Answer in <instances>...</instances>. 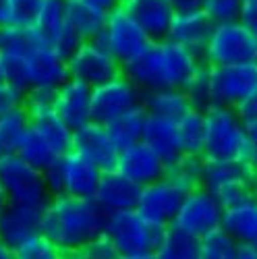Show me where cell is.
Instances as JSON below:
<instances>
[{
	"label": "cell",
	"instance_id": "6da1fadb",
	"mask_svg": "<svg viewBox=\"0 0 257 259\" xmlns=\"http://www.w3.org/2000/svg\"><path fill=\"white\" fill-rule=\"evenodd\" d=\"M106 213L94 199L52 195L41 211L39 232L62 253H77L102 234Z\"/></svg>",
	"mask_w": 257,
	"mask_h": 259
},
{
	"label": "cell",
	"instance_id": "7a4b0ae2",
	"mask_svg": "<svg viewBox=\"0 0 257 259\" xmlns=\"http://www.w3.org/2000/svg\"><path fill=\"white\" fill-rule=\"evenodd\" d=\"M203 64V58L191 50L166 39L149 41V46L122 64V75L131 79L141 92L177 88L183 90L185 83Z\"/></svg>",
	"mask_w": 257,
	"mask_h": 259
},
{
	"label": "cell",
	"instance_id": "3957f363",
	"mask_svg": "<svg viewBox=\"0 0 257 259\" xmlns=\"http://www.w3.org/2000/svg\"><path fill=\"white\" fill-rule=\"evenodd\" d=\"M166 232L164 224L147 220L137 209H122L106 213L102 234L112 243L118 255L133 253H156L162 236Z\"/></svg>",
	"mask_w": 257,
	"mask_h": 259
},
{
	"label": "cell",
	"instance_id": "277c9868",
	"mask_svg": "<svg viewBox=\"0 0 257 259\" xmlns=\"http://www.w3.org/2000/svg\"><path fill=\"white\" fill-rule=\"evenodd\" d=\"M102 170L75 149L58 156L46 170L44 181L50 195H73L92 199Z\"/></svg>",
	"mask_w": 257,
	"mask_h": 259
},
{
	"label": "cell",
	"instance_id": "5b68a950",
	"mask_svg": "<svg viewBox=\"0 0 257 259\" xmlns=\"http://www.w3.org/2000/svg\"><path fill=\"white\" fill-rule=\"evenodd\" d=\"M201 58L205 64H257V37L239 19L213 23Z\"/></svg>",
	"mask_w": 257,
	"mask_h": 259
},
{
	"label": "cell",
	"instance_id": "8992f818",
	"mask_svg": "<svg viewBox=\"0 0 257 259\" xmlns=\"http://www.w3.org/2000/svg\"><path fill=\"white\" fill-rule=\"evenodd\" d=\"M205 139L203 160H234L241 143L245 141V122L237 116L234 108L211 104L203 110Z\"/></svg>",
	"mask_w": 257,
	"mask_h": 259
},
{
	"label": "cell",
	"instance_id": "52a82bcc",
	"mask_svg": "<svg viewBox=\"0 0 257 259\" xmlns=\"http://www.w3.org/2000/svg\"><path fill=\"white\" fill-rule=\"evenodd\" d=\"M0 183H3L9 203L44 209L50 201V191L44 172L23 162L17 154L0 156Z\"/></svg>",
	"mask_w": 257,
	"mask_h": 259
},
{
	"label": "cell",
	"instance_id": "ba28073f",
	"mask_svg": "<svg viewBox=\"0 0 257 259\" xmlns=\"http://www.w3.org/2000/svg\"><path fill=\"white\" fill-rule=\"evenodd\" d=\"M96 39L120 64H126L128 60L139 56L149 46V41H152L145 35V31L137 25V21L122 7H116L110 13H106L104 27Z\"/></svg>",
	"mask_w": 257,
	"mask_h": 259
},
{
	"label": "cell",
	"instance_id": "9c48e42d",
	"mask_svg": "<svg viewBox=\"0 0 257 259\" xmlns=\"http://www.w3.org/2000/svg\"><path fill=\"white\" fill-rule=\"evenodd\" d=\"M143 92L137 85L124 77L122 73L110 81L92 88V108H90V120L106 124L118 114L139 106Z\"/></svg>",
	"mask_w": 257,
	"mask_h": 259
},
{
	"label": "cell",
	"instance_id": "30bf717a",
	"mask_svg": "<svg viewBox=\"0 0 257 259\" xmlns=\"http://www.w3.org/2000/svg\"><path fill=\"white\" fill-rule=\"evenodd\" d=\"M69 77L83 81L90 88L102 85L122 73V64L106 50L98 39L81 41L77 50L67 58Z\"/></svg>",
	"mask_w": 257,
	"mask_h": 259
},
{
	"label": "cell",
	"instance_id": "8fae6325",
	"mask_svg": "<svg viewBox=\"0 0 257 259\" xmlns=\"http://www.w3.org/2000/svg\"><path fill=\"white\" fill-rule=\"evenodd\" d=\"M173 226L201 239L207 232L222 226V207L211 191H207L205 187H197L185 195L173 220Z\"/></svg>",
	"mask_w": 257,
	"mask_h": 259
},
{
	"label": "cell",
	"instance_id": "7c38bea8",
	"mask_svg": "<svg viewBox=\"0 0 257 259\" xmlns=\"http://www.w3.org/2000/svg\"><path fill=\"white\" fill-rule=\"evenodd\" d=\"M257 83V64H207L211 104L234 108Z\"/></svg>",
	"mask_w": 257,
	"mask_h": 259
},
{
	"label": "cell",
	"instance_id": "4fadbf2b",
	"mask_svg": "<svg viewBox=\"0 0 257 259\" xmlns=\"http://www.w3.org/2000/svg\"><path fill=\"white\" fill-rule=\"evenodd\" d=\"M185 195H187L185 191H181L175 183H170L168 179L162 177L154 183L141 187L135 209L143 213L147 220L168 226V224H173Z\"/></svg>",
	"mask_w": 257,
	"mask_h": 259
},
{
	"label": "cell",
	"instance_id": "5bb4252c",
	"mask_svg": "<svg viewBox=\"0 0 257 259\" xmlns=\"http://www.w3.org/2000/svg\"><path fill=\"white\" fill-rule=\"evenodd\" d=\"M54 112L67 122L69 128H79L90 122V108H92V88L75 77H67L54 90L52 100Z\"/></svg>",
	"mask_w": 257,
	"mask_h": 259
},
{
	"label": "cell",
	"instance_id": "9a60e30c",
	"mask_svg": "<svg viewBox=\"0 0 257 259\" xmlns=\"http://www.w3.org/2000/svg\"><path fill=\"white\" fill-rule=\"evenodd\" d=\"M139 193L141 187L137 183H133L131 179L120 175L116 168H112V170H102L92 199L104 213H112L122 209H135Z\"/></svg>",
	"mask_w": 257,
	"mask_h": 259
},
{
	"label": "cell",
	"instance_id": "2e32d148",
	"mask_svg": "<svg viewBox=\"0 0 257 259\" xmlns=\"http://www.w3.org/2000/svg\"><path fill=\"white\" fill-rule=\"evenodd\" d=\"M73 149L77 154L85 156L90 162H94L100 170H112L116 168L118 147L110 139L106 126L100 122H85L83 126L73 131Z\"/></svg>",
	"mask_w": 257,
	"mask_h": 259
},
{
	"label": "cell",
	"instance_id": "e0dca14e",
	"mask_svg": "<svg viewBox=\"0 0 257 259\" xmlns=\"http://www.w3.org/2000/svg\"><path fill=\"white\" fill-rule=\"evenodd\" d=\"M116 170L126 179H131L133 183H137L139 187H143L162 179L166 164L149 145H145L143 141H137L128 147L118 149Z\"/></svg>",
	"mask_w": 257,
	"mask_h": 259
},
{
	"label": "cell",
	"instance_id": "ac0fdd59",
	"mask_svg": "<svg viewBox=\"0 0 257 259\" xmlns=\"http://www.w3.org/2000/svg\"><path fill=\"white\" fill-rule=\"evenodd\" d=\"M213 27V21L201 11V9H193V11H177L173 21L168 27V39L175 44L191 50L193 54L201 56L205 50V44L209 39Z\"/></svg>",
	"mask_w": 257,
	"mask_h": 259
},
{
	"label": "cell",
	"instance_id": "d6986e66",
	"mask_svg": "<svg viewBox=\"0 0 257 259\" xmlns=\"http://www.w3.org/2000/svg\"><path fill=\"white\" fill-rule=\"evenodd\" d=\"M25 60H27L29 88L56 90L58 85L69 77L67 58L60 56L48 41H39L25 56Z\"/></svg>",
	"mask_w": 257,
	"mask_h": 259
},
{
	"label": "cell",
	"instance_id": "ffe728a7",
	"mask_svg": "<svg viewBox=\"0 0 257 259\" xmlns=\"http://www.w3.org/2000/svg\"><path fill=\"white\" fill-rule=\"evenodd\" d=\"M118 7L137 21V25L152 41L166 39L170 21L177 13L170 0H120Z\"/></svg>",
	"mask_w": 257,
	"mask_h": 259
},
{
	"label": "cell",
	"instance_id": "44dd1931",
	"mask_svg": "<svg viewBox=\"0 0 257 259\" xmlns=\"http://www.w3.org/2000/svg\"><path fill=\"white\" fill-rule=\"evenodd\" d=\"M41 211L44 209L39 207L9 203L3 209V213H0V241H5L11 247H17L25 239H29V236L37 234Z\"/></svg>",
	"mask_w": 257,
	"mask_h": 259
},
{
	"label": "cell",
	"instance_id": "7402d4cb",
	"mask_svg": "<svg viewBox=\"0 0 257 259\" xmlns=\"http://www.w3.org/2000/svg\"><path fill=\"white\" fill-rule=\"evenodd\" d=\"M141 141L152 147L164 160V164H170L183 154L179 145V137H177V124L173 120H166L154 114H145Z\"/></svg>",
	"mask_w": 257,
	"mask_h": 259
},
{
	"label": "cell",
	"instance_id": "603a6c76",
	"mask_svg": "<svg viewBox=\"0 0 257 259\" xmlns=\"http://www.w3.org/2000/svg\"><path fill=\"white\" fill-rule=\"evenodd\" d=\"M141 106H143L145 114H154V116L173 120V122H177L183 114H187L193 108L189 96L183 90H177V88L143 92Z\"/></svg>",
	"mask_w": 257,
	"mask_h": 259
},
{
	"label": "cell",
	"instance_id": "cb8c5ba5",
	"mask_svg": "<svg viewBox=\"0 0 257 259\" xmlns=\"http://www.w3.org/2000/svg\"><path fill=\"white\" fill-rule=\"evenodd\" d=\"M106 13L83 0H67V15H64V25H67L81 41L96 39L104 27Z\"/></svg>",
	"mask_w": 257,
	"mask_h": 259
},
{
	"label": "cell",
	"instance_id": "d4e9b609",
	"mask_svg": "<svg viewBox=\"0 0 257 259\" xmlns=\"http://www.w3.org/2000/svg\"><path fill=\"white\" fill-rule=\"evenodd\" d=\"M143 122H145V110L139 104V106L131 108V110L118 114L110 122H106L104 126H106V131H108L110 139L114 141V145L118 149H122V147H128V145L141 141Z\"/></svg>",
	"mask_w": 257,
	"mask_h": 259
},
{
	"label": "cell",
	"instance_id": "484cf974",
	"mask_svg": "<svg viewBox=\"0 0 257 259\" xmlns=\"http://www.w3.org/2000/svg\"><path fill=\"white\" fill-rule=\"evenodd\" d=\"M164 179L175 183L185 193L203 187V156L181 154L177 160L166 164Z\"/></svg>",
	"mask_w": 257,
	"mask_h": 259
},
{
	"label": "cell",
	"instance_id": "4316f807",
	"mask_svg": "<svg viewBox=\"0 0 257 259\" xmlns=\"http://www.w3.org/2000/svg\"><path fill=\"white\" fill-rule=\"evenodd\" d=\"M222 228L237 243L253 245L257 239V201L222 211Z\"/></svg>",
	"mask_w": 257,
	"mask_h": 259
},
{
	"label": "cell",
	"instance_id": "83f0119b",
	"mask_svg": "<svg viewBox=\"0 0 257 259\" xmlns=\"http://www.w3.org/2000/svg\"><path fill=\"white\" fill-rule=\"evenodd\" d=\"M177 137L183 154L201 156L203 152V139H205V118L203 110L191 108L187 114H183L177 122Z\"/></svg>",
	"mask_w": 257,
	"mask_h": 259
},
{
	"label": "cell",
	"instance_id": "f1b7e54d",
	"mask_svg": "<svg viewBox=\"0 0 257 259\" xmlns=\"http://www.w3.org/2000/svg\"><path fill=\"white\" fill-rule=\"evenodd\" d=\"M234 181H253V172L247 170L239 160H203V187L216 191L222 185Z\"/></svg>",
	"mask_w": 257,
	"mask_h": 259
},
{
	"label": "cell",
	"instance_id": "f546056e",
	"mask_svg": "<svg viewBox=\"0 0 257 259\" xmlns=\"http://www.w3.org/2000/svg\"><path fill=\"white\" fill-rule=\"evenodd\" d=\"M156 255L158 259H199V239L168 224Z\"/></svg>",
	"mask_w": 257,
	"mask_h": 259
},
{
	"label": "cell",
	"instance_id": "4dcf8cb0",
	"mask_svg": "<svg viewBox=\"0 0 257 259\" xmlns=\"http://www.w3.org/2000/svg\"><path fill=\"white\" fill-rule=\"evenodd\" d=\"M15 154H17L21 160H23V162H27L29 166H33V168H37V170H41V172H44V170L58 158L56 152L52 149V145H50L44 137H41L31 124H29V128L25 131L23 139L19 141Z\"/></svg>",
	"mask_w": 257,
	"mask_h": 259
},
{
	"label": "cell",
	"instance_id": "1f68e13d",
	"mask_svg": "<svg viewBox=\"0 0 257 259\" xmlns=\"http://www.w3.org/2000/svg\"><path fill=\"white\" fill-rule=\"evenodd\" d=\"M27 128H29V114L23 104L0 114V156L15 154L17 145L23 139Z\"/></svg>",
	"mask_w": 257,
	"mask_h": 259
},
{
	"label": "cell",
	"instance_id": "d6a6232c",
	"mask_svg": "<svg viewBox=\"0 0 257 259\" xmlns=\"http://www.w3.org/2000/svg\"><path fill=\"white\" fill-rule=\"evenodd\" d=\"M64 15H67V0H41L33 21V29L50 44L64 29Z\"/></svg>",
	"mask_w": 257,
	"mask_h": 259
},
{
	"label": "cell",
	"instance_id": "836d02e7",
	"mask_svg": "<svg viewBox=\"0 0 257 259\" xmlns=\"http://www.w3.org/2000/svg\"><path fill=\"white\" fill-rule=\"evenodd\" d=\"M239 243L220 226L199 239V259H237Z\"/></svg>",
	"mask_w": 257,
	"mask_h": 259
},
{
	"label": "cell",
	"instance_id": "e575fe53",
	"mask_svg": "<svg viewBox=\"0 0 257 259\" xmlns=\"http://www.w3.org/2000/svg\"><path fill=\"white\" fill-rule=\"evenodd\" d=\"M211 193H213V197H216V201L220 203L222 211L237 209V207H243L247 203L257 201L249 181H234V183L218 187L216 191H211Z\"/></svg>",
	"mask_w": 257,
	"mask_h": 259
},
{
	"label": "cell",
	"instance_id": "d590c367",
	"mask_svg": "<svg viewBox=\"0 0 257 259\" xmlns=\"http://www.w3.org/2000/svg\"><path fill=\"white\" fill-rule=\"evenodd\" d=\"M0 75L3 81L17 88L19 92L29 90V75H27V60L25 56L17 54H0Z\"/></svg>",
	"mask_w": 257,
	"mask_h": 259
},
{
	"label": "cell",
	"instance_id": "8d00e7d4",
	"mask_svg": "<svg viewBox=\"0 0 257 259\" xmlns=\"http://www.w3.org/2000/svg\"><path fill=\"white\" fill-rule=\"evenodd\" d=\"M15 255L17 259H60L62 251L41 232H37L29 236V239H25L21 245H17Z\"/></svg>",
	"mask_w": 257,
	"mask_h": 259
},
{
	"label": "cell",
	"instance_id": "74e56055",
	"mask_svg": "<svg viewBox=\"0 0 257 259\" xmlns=\"http://www.w3.org/2000/svg\"><path fill=\"white\" fill-rule=\"evenodd\" d=\"M245 0H201V11L213 21V23H224V21L239 19Z\"/></svg>",
	"mask_w": 257,
	"mask_h": 259
},
{
	"label": "cell",
	"instance_id": "f35d334b",
	"mask_svg": "<svg viewBox=\"0 0 257 259\" xmlns=\"http://www.w3.org/2000/svg\"><path fill=\"white\" fill-rule=\"evenodd\" d=\"M41 0H11V25L33 27Z\"/></svg>",
	"mask_w": 257,
	"mask_h": 259
},
{
	"label": "cell",
	"instance_id": "ab89813d",
	"mask_svg": "<svg viewBox=\"0 0 257 259\" xmlns=\"http://www.w3.org/2000/svg\"><path fill=\"white\" fill-rule=\"evenodd\" d=\"M81 259H116L118 253L112 247V243L106 239L104 234H100L98 239H94L92 243H88L81 251H77Z\"/></svg>",
	"mask_w": 257,
	"mask_h": 259
},
{
	"label": "cell",
	"instance_id": "60d3db41",
	"mask_svg": "<svg viewBox=\"0 0 257 259\" xmlns=\"http://www.w3.org/2000/svg\"><path fill=\"white\" fill-rule=\"evenodd\" d=\"M81 44V39L67 27V25H64V29L50 41V46L60 54V56H64V58H69L75 50H77V46Z\"/></svg>",
	"mask_w": 257,
	"mask_h": 259
},
{
	"label": "cell",
	"instance_id": "b9f144b4",
	"mask_svg": "<svg viewBox=\"0 0 257 259\" xmlns=\"http://www.w3.org/2000/svg\"><path fill=\"white\" fill-rule=\"evenodd\" d=\"M234 112H237V116L243 122H249V120L257 118V83L247 92V96L234 106Z\"/></svg>",
	"mask_w": 257,
	"mask_h": 259
},
{
	"label": "cell",
	"instance_id": "7bdbcfd3",
	"mask_svg": "<svg viewBox=\"0 0 257 259\" xmlns=\"http://www.w3.org/2000/svg\"><path fill=\"white\" fill-rule=\"evenodd\" d=\"M23 96H25L23 92H19L13 85L0 81V114L23 104Z\"/></svg>",
	"mask_w": 257,
	"mask_h": 259
},
{
	"label": "cell",
	"instance_id": "ee69618b",
	"mask_svg": "<svg viewBox=\"0 0 257 259\" xmlns=\"http://www.w3.org/2000/svg\"><path fill=\"white\" fill-rule=\"evenodd\" d=\"M234 160H239L247 170L253 172V175L257 172V147H255V143L249 137H245V141L241 143L239 152H237V158H234Z\"/></svg>",
	"mask_w": 257,
	"mask_h": 259
},
{
	"label": "cell",
	"instance_id": "f6af8a7d",
	"mask_svg": "<svg viewBox=\"0 0 257 259\" xmlns=\"http://www.w3.org/2000/svg\"><path fill=\"white\" fill-rule=\"evenodd\" d=\"M239 21L257 37V0H245L239 13Z\"/></svg>",
	"mask_w": 257,
	"mask_h": 259
},
{
	"label": "cell",
	"instance_id": "bcb514c9",
	"mask_svg": "<svg viewBox=\"0 0 257 259\" xmlns=\"http://www.w3.org/2000/svg\"><path fill=\"white\" fill-rule=\"evenodd\" d=\"M175 7V11H193L201 9V0H170Z\"/></svg>",
	"mask_w": 257,
	"mask_h": 259
},
{
	"label": "cell",
	"instance_id": "7dc6e473",
	"mask_svg": "<svg viewBox=\"0 0 257 259\" xmlns=\"http://www.w3.org/2000/svg\"><path fill=\"white\" fill-rule=\"evenodd\" d=\"M237 259H257V249H255L253 245L239 243V249H237Z\"/></svg>",
	"mask_w": 257,
	"mask_h": 259
},
{
	"label": "cell",
	"instance_id": "c3c4849f",
	"mask_svg": "<svg viewBox=\"0 0 257 259\" xmlns=\"http://www.w3.org/2000/svg\"><path fill=\"white\" fill-rule=\"evenodd\" d=\"M83 3H90L98 9H102L104 13H110L112 9H116L120 5V0H83Z\"/></svg>",
	"mask_w": 257,
	"mask_h": 259
},
{
	"label": "cell",
	"instance_id": "681fc988",
	"mask_svg": "<svg viewBox=\"0 0 257 259\" xmlns=\"http://www.w3.org/2000/svg\"><path fill=\"white\" fill-rule=\"evenodd\" d=\"M11 25V0H0V27Z\"/></svg>",
	"mask_w": 257,
	"mask_h": 259
},
{
	"label": "cell",
	"instance_id": "f907efd6",
	"mask_svg": "<svg viewBox=\"0 0 257 259\" xmlns=\"http://www.w3.org/2000/svg\"><path fill=\"white\" fill-rule=\"evenodd\" d=\"M245 133H247V137H249V139L255 143V147H257V118L245 122Z\"/></svg>",
	"mask_w": 257,
	"mask_h": 259
},
{
	"label": "cell",
	"instance_id": "816d5d0a",
	"mask_svg": "<svg viewBox=\"0 0 257 259\" xmlns=\"http://www.w3.org/2000/svg\"><path fill=\"white\" fill-rule=\"evenodd\" d=\"M0 259H17V255H15V247L7 245L5 241H0Z\"/></svg>",
	"mask_w": 257,
	"mask_h": 259
},
{
	"label": "cell",
	"instance_id": "f5cc1de1",
	"mask_svg": "<svg viewBox=\"0 0 257 259\" xmlns=\"http://www.w3.org/2000/svg\"><path fill=\"white\" fill-rule=\"evenodd\" d=\"M116 259H158L156 253H133V255H118Z\"/></svg>",
	"mask_w": 257,
	"mask_h": 259
},
{
	"label": "cell",
	"instance_id": "db71d44e",
	"mask_svg": "<svg viewBox=\"0 0 257 259\" xmlns=\"http://www.w3.org/2000/svg\"><path fill=\"white\" fill-rule=\"evenodd\" d=\"M9 205V197H7V191L3 187V183H0V213H3V209Z\"/></svg>",
	"mask_w": 257,
	"mask_h": 259
},
{
	"label": "cell",
	"instance_id": "11a10c76",
	"mask_svg": "<svg viewBox=\"0 0 257 259\" xmlns=\"http://www.w3.org/2000/svg\"><path fill=\"white\" fill-rule=\"evenodd\" d=\"M60 259H81V257H79V253H62Z\"/></svg>",
	"mask_w": 257,
	"mask_h": 259
},
{
	"label": "cell",
	"instance_id": "9f6ffc18",
	"mask_svg": "<svg viewBox=\"0 0 257 259\" xmlns=\"http://www.w3.org/2000/svg\"><path fill=\"white\" fill-rule=\"evenodd\" d=\"M251 187H253V193H255V197H257V172L253 175V181H251Z\"/></svg>",
	"mask_w": 257,
	"mask_h": 259
},
{
	"label": "cell",
	"instance_id": "6f0895ef",
	"mask_svg": "<svg viewBox=\"0 0 257 259\" xmlns=\"http://www.w3.org/2000/svg\"><path fill=\"white\" fill-rule=\"evenodd\" d=\"M253 247H255V249H257V239H255V243H253Z\"/></svg>",
	"mask_w": 257,
	"mask_h": 259
},
{
	"label": "cell",
	"instance_id": "680465c9",
	"mask_svg": "<svg viewBox=\"0 0 257 259\" xmlns=\"http://www.w3.org/2000/svg\"><path fill=\"white\" fill-rule=\"evenodd\" d=\"M0 81H3V75H0Z\"/></svg>",
	"mask_w": 257,
	"mask_h": 259
}]
</instances>
